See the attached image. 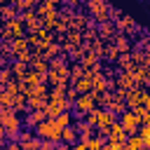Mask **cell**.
I'll return each mask as SVG.
<instances>
[{
  "instance_id": "19",
  "label": "cell",
  "mask_w": 150,
  "mask_h": 150,
  "mask_svg": "<svg viewBox=\"0 0 150 150\" xmlns=\"http://www.w3.org/2000/svg\"><path fill=\"white\" fill-rule=\"evenodd\" d=\"M148 127H150V124H148Z\"/></svg>"
},
{
  "instance_id": "8",
  "label": "cell",
  "mask_w": 150,
  "mask_h": 150,
  "mask_svg": "<svg viewBox=\"0 0 150 150\" xmlns=\"http://www.w3.org/2000/svg\"><path fill=\"white\" fill-rule=\"evenodd\" d=\"M75 138H77V131H75L73 127H63V131H61V141H66V143H75Z\"/></svg>"
},
{
  "instance_id": "15",
  "label": "cell",
  "mask_w": 150,
  "mask_h": 150,
  "mask_svg": "<svg viewBox=\"0 0 150 150\" xmlns=\"http://www.w3.org/2000/svg\"><path fill=\"white\" fill-rule=\"evenodd\" d=\"M9 77H12L9 70H0V84H9Z\"/></svg>"
},
{
  "instance_id": "18",
  "label": "cell",
  "mask_w": 150,
  "mask_h": 150,
  "mask_svg": "<svg viewBox=\"0 0 150 150\" xmlns=\"http://www.w3.org/2000/svg\"><path fill=\"white\" fill-rule=\"evenodd\" d=\"M2 134H5V129H2V124H0V141H2Z\"/></svg>"
},
{
  "instance_id": "16",
  "label": "cell",
  "mask_w": 150,
  "mask_h": 150,
  "mask_svg": "<svg viewBox=\"0 0 150 150\" xmlns=\"http://www.w3.org/2000/svg\"><path fill=\"white\" fill-rule=\"evenodd\" d=\"M54 143H56V141H45L40 148H42V150H52V148H54Z\"/></svg>"
},
{
  "instance_id": "10",
  "label": "cell",
  "mask_w": 150,
  "mask_h": 150,
  "mask_svg": "<svg viewBox=\"0 0 150 150\" xmlns=\"http://www.w3.org/2000/svg\"><path fill=\"white\" fill-rule=\"evenodd\" d=\"M54 120H56V124L63 129V127H68V124H70V112H66V110H63V112H59Z\"/></svg>"
},
{
  "instance_id": "9",
  "label": "cell",
  "mask_w": 150,
  "mask_h": 150,
  "mask_svg": "<svg viewBox=\"0 0 150 150\" xmlns=\"http://www.w3.org/2000/svg\"><path fill=\"white\" fill-rule=\"evenodd\" d=\"M91 82H94V89H96V91H103V89H105V77H103V75L91 73Z\"/></svg>"
},
{
  "instance_id": "14",
  "label": "cell",
  "mask_w": 150,
  "mask_h": 150,
  "mask_svg": "<svg viewBox=\"0 0 150 150\" xmlns=\"http://www.w3.org/2000/svg\"><path fill=\"white\" fill-rule=\"evenodd\" d=\"M33 68H35L38 73H47V63H45L42 59H35V61H33Z\"/></svg>"
},
{
  "instance_id": "11",
  "label": "cell",
  "mask_w": 150,
  "mask_h": 150,
  "mask_svg": "<svg viewBox=\"0 0 150 150\" xmlns=\"http://www.w3.org/2000/svg\"><path fill=\"white\" fill-rule=\"evenodd\" d=\"M12 73H16L19 77H23V75H26V61H16V63L12 66Z\"/></svg>"
},
{
  "instance_id": "12",
  "label": "cell",
  "mask_w": 150,
  "mask_h": 150,
  "mask_svg": "<svg viewBox=\"0 0 150 150\" xmlns=\"http://www.w3.org/2000/svg\"><path fill=\"white\" fill-rule=\"evenodd\" d=\"M138 136L143 138V143H145V148H148V145H150V127H148V124L141 127V129H138Z\"/></svg>"
},
{
  "instance_id": "5",
  "label": "cell",
  "mask_w": 150,
  "mask_h": 150,
  "mask_svg": "<svg viewBox=\"0 0 150 150\" xmlns=\"http://www.w3.org/2000/svg\"><path fill=\"white\" fill-rule=\"evenodd\" d=\"M127 101H129V105L138 108L141 103H145V101H148V96H145L141 89H134V91H127Z\"/></svg>"
},
{
  "instance_id": "3",
  "label": "cell",
  "mask_w": 150,
  "mask_h": 150,
  "mask_svg": "<svg viewBox=\"0 0 150 150\" xmlns=\"http://www.w3.org/2000/svg\"><path fill=\"white\" fill-rule=\"evenodd\" d=\"M94 103H96V91L94 94H82V96L75 98V108H77L80 115L82 112H91L94 110Z\"/></svg>"
},
{
  "instance_id": "1",
  "label": "cell",
  "mask_w": 150,
  "mask_h": 150,
  "mask_svg": "<svg viewBox=\"0 0 150 150\" xmlns=\"http://www.w3.org/2000/svg\"><path fill=\"white\" fill-rule=\"evenodd\" d=\"M61 131H63V129L56 124L54 117L38 122V129H35V134H38L40 138H47V141H61Z\"/></svg>"
},
{
  "instance_id": "2",
  "label": "cell",
  "mask_w": 150,
  "mask_h": 150,
  "mask_svg": "<svg viewBox=\"0 0 150 150\" xmlns=\"http://www.w3.org/2000/svg\"><path fill=\"white\" fill-rule=\"evenodd\" d=\"M138 124H141V117H138L136 110H129V112L122 115V127H124V131H127L129 136L138 131Z\"/></svg>"
},
{
  "instance_id": "13",
  "label": "cell",
  "mask_w": 150,
  "mask_h": 150,
  "mask_svg": "<svg viewBox=\"0 0 150 150\" xmlns=\"http://www.w3.org/2000/svg\"><path fill=\"white\" fill-rule=\"evenodd\" d=\"M117 52H124V49H129V42H127V38L124 35H117Z\"/></svg>"
},
{
  "instance_id": "6",
  "label": "cell",
  "mask_w": 150,
  "mask_h": 150,
  "mask_svg": "<svg viewBox=\"0 0 150 150\" xmlns=\"http://www.w3.org/2000/svg\"><path fill=\"white\" fill-rule=\"evenodd\" d=\"M143 148H145V143H143V138L138 134H131L127 138V150H143Z\"/></svg>"
},
{
  "instance_id": "17",
  "label": "cell",
  "mask_w": 150,
  "mask_h": 150,
  "mask_svg": "<svg viewBox=\"0 0 150 150\" xmlns=\"http://www.w3.org/2000/svg\"><path fill=\"white\" fill-rule=\"evenodd\" d=\"M101 150H112V145H110V143H103V148H101Z\"/></svg>"
},
{
  "instance_id": "7",
  "label": "cell",
  "mask_w": 150,
  "mask_h": 150,
  "mask_svg": "<svg viewBox=\"0 0 150 150\" xmlns=\"http://www.w3.org/2000/svg\"><path fill=\"white\" fill-rule=\"evenodd\" d=\"M14 101H16V94H14L12 89H5V91H0V105H2V108H9V105H14Z\"/></svg>"
},
{
  "instance_id": "4",
  "label": "cell",
  "mask_w": 150,
  "mask_h": 150,
  "mask_svg": "<svg viewBox=\"0 0 150 150\" xmlns=\"http://www.w3.org/2000/svg\"><path fill=\"white\" fill-rule=\"evenodd\" d=\"M105 138L108 141H127V131H124L122 122H112L105 131Z\"/></svg>"
}]
</instances>
